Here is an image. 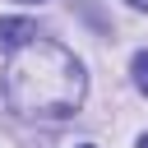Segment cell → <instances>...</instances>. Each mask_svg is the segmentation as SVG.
Segmentation results:
<instances>
[{
  "label": "cell",
  "mask_w": 148,
  "mask_h": 148,
  "mask_svg": "<svg viewBox=\"0 0 148 148\" xmlns=\"http://www.w3.org/2000/svg\"><path fill=\"white\" fill-rule=\"evenodd\" d=\"M79 148H92V143H79Z\"/></svg>",
  "instance_id": "cell-6"
},
{
  "label": "cell",
  "mask_w": 148,
  "mask_h": 148,
  "mask_svg": "<svg viewBox=\"0 0 148 148\" xmlns=\"http://www.w3.org/2000/svg\"><path fill=\"white\" fill-rule=\"evenodd\" d=\"M130 5H134V9H148V0H130Z\"/></svg>",
  "instance_id": "cell-4"
},
{
  "label": "cell",
  "mask_w": 148,
  "mask_h": 148,
  "mask_svg": "<svg viewBox=\"0 0 148 148\" xmlns=\"http://www.w3.org/2000/svg\"><path fill=\"white\" fill-rule=\"evenodd\" d=\"M5 102L18 116H37V120H65L83 106L88 92V74L83 65L60 46V42H28L23 51L9 56L5 65Z\"/></svg>",
  "instance_id": "cell-1"
},
{
  "label": "cell",
  "mask_w": 148,
  "mask_h": 148,
  "mask_svg": "<svg viewBox=\"0 0 148 148\" xmlns=\"http://www.w3.org/2000/svg\"><path fill=\"white\" fill-rule=\"evenodd\" d=\"M28 42H37V23L32 18H0V51H23Z\"/></svg>",
  "instance_id": "cell-2"
},
{
  "label": "cell",
  "mask_w": 148,
  "mask_h": 148,
  "mask_svg": "<svg viewBox=\"0 0 148 148\" xmlns=\"http://www.w3.org/2000/svg\"><path fill=\"white\" fill-rule=\"evenodd\" d=\"M134 83L148 92V51H139V56H134Z\"/></svg>",
  "instance_id": "cell-3"
},
{
  "label": "cell",
  "mask_w": 148,
  "mask_h": 148,
  "mask_svg": "<svg viewBox=\"0 0 148 148\" xmlns=\"http://www.w3.org/2000/svg\"><path fill=\"white\" fill-rule=\"evenodd\" d=\"M139 148H148V134H143V139H139Z\"/></svg>",
  "instance_id": "cell-5"
}]
</instances>
